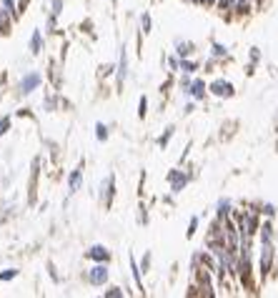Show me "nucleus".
Masks as SVG:
<instances>
[{"label":"nucleus","mask_w":278,"mask_h":298,"mask_svg":"<svg viewBox=\"0 0 278 298\" xmlns=\"http://www.w3.org/2000/svg\"><path fill=\"white\" fill-rule=\"evenodd\" d=\"M88 281H90L93 286H103V283L108 281V268H105V266H93L90 273H88Z\"/></svg>","instance_id":"2"},{"label":"nucleus","mask_w":278,"mask_h":298,"mask_svg":"<svg viewBox=\"0 0 278 298\" xmlns=\"http://www.w3.org/2000/svg\"><path fill=\"white\" fill-rule=\"evenodd\" d=\"M15 276H18L15 268H5V271L0 273V281H10V278H15Z\"/></svg>","instance_id":"14"},{"label":"nucleus","mask_w":278,"mask_h":298,"mask_svg":"<svg viewBox=\"0 0 278 298\" xmlns=\"http://www.w3.org/2000/svg\"><path fill=\"white\" fill-rule=\"evenodd\" d=\"M181 71H183V73H193V71H196V63H191V61H183V63H181Z\"/></svg>","instance_id":"17"},{"label":"nucleus","mask_w":278,"mask_h":298,"mask_svg":"<svg viewBox=\"0 0 278 298\" xmlns=\"http://www.w3.org/2000/svg\"><path fill=\"white\" fill-rule=\"evenodd\" d=\"M88 256H90L93 261H100V263H105V261L110 258V253H108V248H105V246H100V243H98V246H93V248L88 251Z\"/></svg>","instance_id":"6"},{"label":"nucleus","mask_w":278,"mask_h":298,"mask_svg":"<svg viewBox=\"0 0 278 298\" xmlns=\"http://www.w3.org/2000/svg\"><path fill=\"white\" fill-rule=\"evenodd\" d=\"M213 55H218V58H220V55H226V45L215 43V45H213Z\"/></svg>","instance_id":"20"},{"label":"nucleus","mask_w":278,"mask_h":298,"mask_svg":"<svg viewBox=\"0 0 278 298\" xmlns=\"http://www.w3.org/2000/svg\"><path fill=\"white\" fill-rule=\"evenodd\" d=\"M80 183H83V173H80V168H75V170L70 173V178H68V188L75 193V191L80 188Z\"/></svg>","instance_id":"7"},{"label":"nucleus","mask_w":278,"mask_h":298,"mask_svg":"<svg viewBox=\"0 0 278 298\" xmlns=\"http://www.w3.org/2000/svg\"><path fill=\"white\" fill-rule=\"evenodd\" d=\"M168 63H171V68H173V71H178V68H181V63H178V61H176V58H171V61H168Z\"/></svg>","instance_id":"28"},{"label":"nucleus","mask_w":278,"mask_h":298,"mask_svg":"<svg viewBox=\"0 0 278 298\" xmlns=\"http://www.w3.org/2000/svg\"><path fill=\"white\" fill-rule=\"evenodd\" d=\"M128 75V55H126V48H123V53H121V71H118V80H123Z\"/></svg>","instance_id":"10"},{"label":"nucleus","mask_w":278,"mask_h":298,"mask_svg":"<svg viewBox=\"0 0 278 298\" xmlns=\"http://www.w3.org/2000/svg\"><path fill=\"white\" fill-rule=\"evenodd\" d=\"M63 10V0H53V18H58Z\"/></svg>","instance_id":"19"},{"label":"nucleus","mask_w":278,"mask_h":298,"mask_svg":"<svg viewBox=\"0 0 278 298\" xmlns=\"http://www.w3.org/2000/svg\"><path fill=\"white\" fill-rule=\"evenodd\" d=\"M171 136H173V128H168V131H165V136H163V138H160V141H158V143H160V146H165V143H168V138H171Z\"/></svg>","instance_id":"25"},{"label":"nucleus","mask_w":278,"mask_h":298,"mask_svg":"<svg viewBox=\"0 0 278 298\" xmlns=\"http://www.w3.org/2000/svg\"><path fill=\"white\" fill-rule=\"evenodd\" d=\"M188 93H191L193 98H203V95H206V83H203V80H193L191 88H188Z\"/></svg>","instance_id":"8"},{"label":"nucleus","mask_w":278,"mask_h":298,"mask_svg":"<svg viewBox=\"0 0 278 298\" xmlns=\"http://www.w3.org/2000/svg\"><path fill=\"white\" fill-rule=\"evenodd\" d=\"M40 50H43V35L38 30H33V35H30V53H40Z\"/></svg>","instance_id":"9"},{"label":"nucleus","mask_w":278,"mask_h":298,"mask_svg":"<svg viewBox=\"0 0 278 298\" xmlns=\"http://www.w3.org/2000/svg\"><path fill=\"white\" fill-rule=\"evenodd\" d=\"M95 136H98V141H105V138H108V128H105L103 123H98V126H95Z\"/></svg>","instance_id":"13"},{"label":"nucleus","mask_w":278,"mask_h":298,"mask_svg":"<svg viewBox=\"0 0 278 298\" xmlns=\"http://www.w3.org/2000/svg\"><path fill=\"white\" fill-rule=\"evenodd\" d=\"M140 25H143V33H150V15H148V13H143Z\"/></svg>","instance_id":"16"},{"label":"nucleus","mask_w":278,"mask_h":298,"mask_svg":"<svg viewBox=\"0 0 278 298\" xmlns=\"http://www.w3.org/2000/svg\"><path fill=\"white\" fill-rule=\"evenodd\" d=\"M40 85V73H28L20 80V93H30Z\"/></svg>","instance_id":"5"},{"label":"nucleus","mask_w":278,"mask_h":298,"mask_svg":"<svg viewBox=\"0 0 278 298\" xmlns=\"http://www.w3.org/2000/svg\"><path fill=\"white\" fill-rule=\"evenodd\" d=\"M131 268H133V278H136L138 288L143 291V283H140V271H138V266H136V261H133V258H131Z\"/></svg>","instance_id":"15"},{"label":"nucleus","mask_w":278,"mask_h":298,"mask_svg":"<svg viewBox=\"0 0 278 298\" xmlns=\"http://www.w3.org/2000/svg\"><path fill=\"white\" fill-rule=\"evenodd\" d=\"M176 45H178V55H181V58H186V55L191 53V48H193L191 43H181V40H178Z\"/></svg>","instance_id":"12"},{"label":"nucleus","mask_w":278,"mask_h":298,"mask_svg":"<svg viewBox=\"0 0 278 298\" xmlns=\"http://www.w3.org/2000/svg\"><path fill=\"white\" fill-rule=\"evenodd\" d=\"M105 296L108 298H121L123 296V291H121V288H110V291H105Z\"/></svg>","instance_id":"23"},{"label":"nucleus","mask_w":278,"mask_h":298,"mask_svg":"<svg viewBox=\"0 0 278 298\" xmlns=\"http://www.w3.org/2000/svg\"><path fill=\"white\" fill-rule=\"evenodd\" d=\"M271 263H273V246L271 241H263L261 243V273L263 276L271 271Z\"/></svg>","instance_id":"1"},{"label":"nucleus","mask_w":278,"mask_h":298,"mask_svg":"<svg viewBox=\"0 0 278 298\" xmlns=\"http://www.w3.org/2000/svg\"><path fill=\"white\" fill-rule=\"evenodd\" d=\"M261 241H273V228H271V223H263V228H261Z\"/></svg>","instance_id":"11"},{"label":"nucleus","mask_w":278,"mask_h":298,"mask_svg":"<svg viewBox=\"0 0 278 298\" xmlns=\"http://www.w3.org/2000/svg\"><path fill=\"white\" fill-rule=\"evenodd\" d=\"M196 228H198V218H191V225H188V238H193Z\"/></svg>","instance_id":"22"},{"label":"nucleus","mask_w":278,"mask_h":298,"mask_svg":"<svg viewBox=\"0 0 278 298\" xmlns=\"http://www.w3.org/2000/svg\"><path fill=\"white\" fill-rule=\"evenodd\" d=\"M3 8L13 15V13H15V0H3Z\"/></svg>","instance_id":"21"},{"label":"nucleus","mask_w":278,"mask_h":298,"mask_svg":"<svg viewBox=\"0 0 278 298\" xmlns=\"http://www.w3.org/2000/svg\"><path fill=\"white\" fill-rule=\"evenodd\" d=\"M140 110H138V115L140 118H143V115H145V108H148V100H145V98H140V105H138Z\"/></svg>","instance_id":"24"},{"label":"nucleus","mask_w":278,"mask_h":298,"mask_svg":"<svg viewBox=\"0 0 278 298\" xmlns=\"http://www.w3.org/2000/svg\"><path fill=\"white\" fill-rule=\"evenodd\" d=\"M8 126H10V118H3V121H0V136L8 131Z\"/></svg>","instance_id":"26"},{"label":"nucleus","mask_w":278,"mask_h":298,"mask_svg":"<svg viewBox=\"0 0 278 298\" xmlns=\"http://www.w3.org/2000/svg\"><path fill=\"white\" fill-rule=\"evenodd\" d=\"M210 93L218 95V98H231V95H233V85H231L228 80H215V83L210 85Z\"/></svg>","instance_id":"3"},{"label":"nucleus","mask_w":278,"mask_h":298,"mask_svg":"<svg viewBox=\"0 0 278 298\" xmlns=\"http://www.w3.org/2000/svg\"><path fill=\"white\" fill-rule=\"evenodd\" d=\"M263 213H266V216H273L276 208H273V206H263Z\"/></svg>","instance_id":"27"},{"label":"nucleus","mask_w":278,"mask_h":298,"mask_svg":"<svg viewBox=\"0 0 278 298\" xmlns=\"http://www.w3.org/2000/svg\"><path fill=\"white\" fill-rule=\"evenodd\" d=\"M201 3H206V5H213V3H215V0H201Z\"/></svg>","instance_id":"29"},{"label":"nucleus","mask_w":278,"mask_h":298,"mask_svg":"<svg viewBox=\"0 0 278 298\" xmlns=\"http://www.w3.org/2000/svg\"><path fill=\"white\" fill-rule=\"evenodd\" d=\"M168 181H171V188H173V193H178V191H183V188H186V183H188V175H183L181 170H173V173H168Z\"/></svg>","instance_id":"4"},{"label":"nucleus","mask_w":278,"mask_h":298,"mask_svg":"<svg viewBox=\"0 0 278 298\" xmlns=\"http://www.w3.org/2000/svg\"><path fill=\"white\" fill-rule=\"evenodd\" d=\"M228 208H231V203H228V201H220V203H218V216L223 218V216L228 213Z\"/></svg>","instance_id":"18"}]
</instances>
